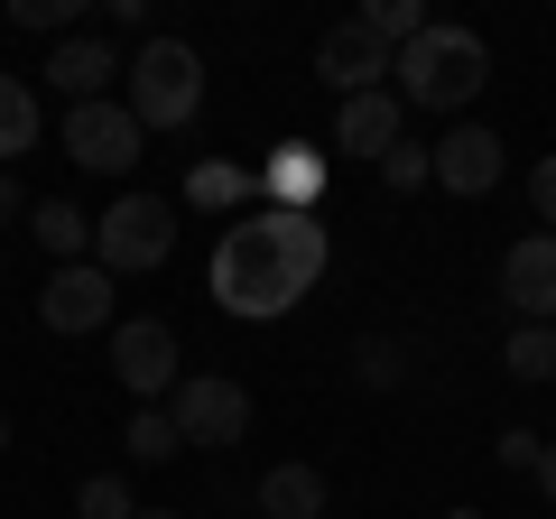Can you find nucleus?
Wrapping results in <instances>:
<instances>
[{
    "instance_id": "f257e3e1",
    "label": "nucleus",
    "mask_w": 556,
    "mask_h": 519,
    "mask_svg": "<svg viewBox=\"0 0 556 519\" xmlns=\"http://www.w3.org/2000/svg\"><path fill=\"white\" fill-rule=\"evenodd\" d=\"M325 260H334L325 214H278V204H260V214H232V223H223L204 288H214L223 316H241V325H278L288 306L316 298Z\"/></svg>"
},
{
    "instance_id": "f03ea898",
    "label": "nucleus",
    "mask_w": 556,
    "mask_h": 519,
    "mask_svg": "<svg viewBox=\"0 0 556 519\" xmlns=\"http://www.w3.org/2000/svg\"><path fill=\"white\" fill-rule=\"evenodd\" d=\"M482 84H492V47L473 28H445V20H427V38H408L390 65V93L408 112H464Z\"/></svg>"
},
{
    "instance_id": "7ed1b4c3",
    "label": "nucleus",
    "mask_w": 556,
    "mask_h": 519,
    "mask_svg": "<svg viewBox=\"0 0 556 519\" xmlns=\"http://www.w3.org/2000/svg\"><path fill=\"white\" fill-rule=\"evenodd\" d=\"M130 112L139 130H186L204 112V56L186 38H149L130 56Z\"/></svg>"
},
{
    "instance_id": "20e7f679",
    "label": "nucleus",
    "mask_w": 556,
    "mask_h": 519,
    "mask_svg": "<svg viewBox=\"0 0 556 519\" xmlns=\"http://www.w3.org/2000/svg\"><path fill=\"white\" fill-rule=\"evenodd\" d=\"M167 251H177V204L167 195H121L93 214V269H112V279L159 269Z\"/></svg>"
},
{
    "instance_id": "39448f33",
    "label": "nucleus",
    "mask_w": 556,
    "mask_h": 519,
    "mask_svg": "<svg viewBox=\"0 0 556 519\" xmlns=\"http://www.w3.org/2000/svg\"><path fill=\"white\" fill-rule=\"evenodd\" d=\"M167 418H177L186 445H204V455H232L241 436H251V390L223 371H186L177 390H167Z\"/></svg>"
},
{
    "instance_id": "423d86ee",
    "label": "nucleus",
    "mask_w": 556,
    "mask_h": 519,
    "mask_svg": "<svg viewBox=\"0 0 556 519\" xmlns=\"http://www.w3.org/2000/svg\"><path fill=\"white\" fill-rule=\"evenodd\" d=\"M56 140H65V159L93 167V177H130V167H139V140H149V130H139L130 102L102 93V102H75V112H65Z\"/></svg>"
},
{
    "instance_id": "0eeeda50",
    "label": "nucleus",
    "mask_w": 556,
    "mask_h": 519,
    "mask_svg": "<svg viewBox=\"0 0 556 519\" xmlns=\"http://www.w3.org/2000/svg\"><path fill=\"white\" fill-rule=\"evenodd\" d=\"M112 380L130 390V400H167V390L186 380V362H177V325H159V316L112 325Z\"/></svg>"
},
{
    "instance_id": "6e6552de",
    "label": "nucleus",
    "mask_w": 556,
    "mask_h": 519,
    "mask_svg": "<svg viewBox=\"0 0 556 519\" xmlns=\"http://www.w3.org/2000/svg\"><path fill=\"white\" fill-rule=\"evenodd\" d=\"M112 298H121L112 269H93V260H65V269H47L38 325H47V334H112Z\"/></svg>"
},
{
    "instance_id": "1a4fd4ad",
    "label": "nucleus",
    "mask_w": 556,
    "mask_h": 519,
    "mask_svg": "<svg viewBox=\"0 0 556 519\" xmlns=\"http://www.w3.org/2000/svg\"><path fill=\"white\" fill-rule=\"evenodd\" d=\"M390 65H399V47H380L362 20H343V28L316 38V75L334 84L343 102H353V93H390Z\"/></svg>"
},
{
    "instance_id": "9d476101",
    "label": "nucleus",
    "mask_w": 556,
    "mask_h": 519,
    "mask_svg": "<svg viewBox=\"0 0 556 519\" xmlns=\"http://www.w3.org/2000/svg\"><path fill=\"white\" fill-rule=\"evenodd\" d=\"M501 298L519 306V325H556V232H519L501 251Z\"/></svg>"
},
{
    "instance_id": "9b49d317",
    "label": "nucleus",
    "mask_w": 556,
    "mask_h": 519,
    "mask_svg": "<svg viewBox=\"0 0 556 519\" xmlns=\"http://www.w3.org/2000/svg\"><path fill=\"white\" fill-rule=\"evenodd\" d=\"M251 186L278 204V214H325V186H334V167H325V149L288 140V149H269V159H260Z\"/></svg>"
},
{
    "instance_id": "f8f14e48",
    "label": "nucleus",
    "mask_w": 556,
    "mask_h": 519,
    "mask_svg": "<svg viewBox=\"0 0 556 519\" xmlns=\"http://www.w3.org/2000/svg\"><path fill=\"white\" fill-rule=\"evenodd\" d=\"M399 140H408V102L399 93H353L334 112V149H353V159H390Z\"/></svg>"
},
{
    "instance_id": "ddd939ff",
    "label": "nucleus",
    "mask_w": 556,
    "mask_h": 519,
    "mask_svg": "<svg viewBox=\"0 0 556 519\" xmlns=\"http://www.w3.org/2000/svg\"><path fill=\"white\" fill-rule=\"evenodd\" d=\"M437 186L445 195H492L501 186V130H473V121L445 130L437 140Z\"/></svg>"
},
{
    "instance_id": "4468645a",
    "label": "nucleus",
    "mask_w": 556,
    "mask_h": 519,
    "mask_svg": "<svg viewBox=\"0 0 556 519\" xmlns=\"http://www.w3.org/2000/svg\"><path fill=\"white\" fill-rule=\"evenodd\" d=\"M47 75H56L65 112H75V102H102V93H112V75H121V47H112V38H56Z\"/></svg>"
},
{
    "instance_id": "2eb2a0df",
    "label": "nucleus",
    "mask_w": 556,
    "mask_h": 519,
    "mask_svg": "<svg viewBox=\"0 0 556 519\" xmlns=\"http://www.w3.org/2000/svg\"><path fill=\"white\" fill-rule=\"evenodd\" d=\"M251 501H260V519H325V473L316 464H269Z\"/></svg>"
},
{
    "instance_id": "dca6fc26",
    "label": "nucleus",
    "mask_w": 556,
    "mask_h": 519,
    "mask_svg": "<svg viewBox=\"0 0 556 519\" xmlns=\"http://www.w3.org/2000/svg\"><path fill=\"white\" fill-rule=\"evenodd\" d=\"M28 232H38V251L56 260V269H65V260H84V251H93V214H75L65 195H38V204H28Z\"/></svg>"
},
{
    "instance_id": "f3484780",
    "label": "nucleus",
    "mask_w": 556,
    "mask_h": 519,
    "mask_svg": "<svg viewBox=\"0 0 556 519\" xmlns=\"http://www.w3.org/2000/svg\"><path fill=\"white\" fill-rule=\"evenodd\" d=\"M38 84L28 75H0V167H20L28 149H38Z\"/></svg>"
},
{
    "instance_id": "a211bd4d",
    "label": "nucleus",
    "mask_w": 556,
    "mask_h": 519,
    "mask_svg": "<svg viewBox=\"0 0 556 519\" xmlns=\"http://www.w3.org/2000/svg\"><path fill=\"white\" fill-rule=\"evenodd\" d=\"M241 195H251V167H232V159L186 167V204H204V214H241Z\"/></svg>"
},
{
    "instance_id": "6ab92c4d",
    "label": "nucleus",
    "mask_w": 556,
    "mask_h": 519,
    "mask_svg": "<svg viewBox=\"0 0 556 519\" xmlns=\"http://www.w3.org/2000/svg\"><path fill=\"white\" fill-rule=\"evenodd\" d=\"M121 445H130V464H177V455H186V436H177V418H167V408H130Z\"/></svg>"
},
{
    "instance_id": "aec40b11",
    "label": "nucleus",
    "mask_w": 556,
    "mask_h": 519,
    "mask_svg": "<svg viewBox=\"0 0 556 519\" xmlns=\"http://www.w3.org/2000/svg\"><path fill=\"white\" fill-rule=\"evenodd\" d=\"M501 371L529 380V390H538V380H556V325H519V334L501 343Z\"/></svg>"
},
{
    "instance_id": "412c9836",
    "label": "nucleus",
    "mask_w": 556,
    "mask_h": 519,
    "mask_svg": "<svg viewBox=\"0 0 556 519\" xmlns=\"http://www.w3.org/2000/svg\"><path fill=\"white\" fill-rule=\"evenodd\" d=\"M75 519H139V501H130V473H84V492H75Z\"/></svg>"
},
{
    "instance_id": "4be33fe9",
    "label": "nucleus",
    "mask_w": 556,
    "mask_h": 519,
    "mask_svg": "<svg viewBox=\"0 0 556 519\" xmlns=\"http://www.w3.org/2000/svg\"><path fill=\"white\" fill-rule=\"evenodd\" d=\"M353 380H362V390H399V380H408V343L371 334V343L353 353Z\"/></svg>"
},
{
    "instance_id": "5701e85b",
    "label": "nucleus",
    "mask_w": 556,
    "mask_h": 519,
    "mask_svg": "<svg viewBox=\"0 0 556 519\" xmlns=\"http://www.w3.org/2000/svg\"><path fill=\"white\" fill-rule=\"evenodd\" d=\"M362 28H371L380 47H408V38H427V10H417V0H371Z\"/></svg>"
},
{
    "instance_id": "b1692460",
    "label": "nucleus",
    "mask_w": 556,
    "mask_h": 519,
    "mask_svg": "<svg viewBox=\"0 0 556 519\" xmlns=\"http://www.w3.org/2000/svg\"><path fill=\"white\" fill-rule=\"evenodd\" d=\"M427 177H437V149H417V140H399L390 159H380V186H390V195H417Z\"/></svg>"
},
{
    "instance_id": "393cba45",
    "label": "nucleus",
    "mask_w": 556,
    "mask_h": 519,
    "mask_svg": "<svg viewBox=\"0 0 556 519\" xmlns=\"http://www.w3.org/2000/svg\"><path fill=\"white\" fill-rule=\"evenodd\" d=\"M75 10H84V0H10V20L38 28V38H65V28H75Z\"/></svg>"
},
{
    "instance_id": "a878e982",
    "label": "nucleus",
    "mask_w": 556,
    "mask_h": 519,
    "mask_svg": "<svg viewBox=\"0 0 556 519\" xmlns=\"http://www.w3.org/2000/svg\"><path fill=\"white\" fill-rule=\"evenodd\" d=\"M529 204H538V232H556V159L529 167Z\"/></svg>"
},
{
    "instance_id": "bb28decb",
    "label": "nucleus",
    "mask_w": 556,
    "mask_h": 519,
    "mask_svg": "<svg viewBox=\"0 0 556 519\" xmlns=\"http://www.w3.org/2000/svg\"><path fill=\"white\" fill-rule=\"evenodd\" d=\"M538 455H547V445H538L529 427H501V464H510V473H538Z\"/></svg>"
},
{
    "instance_id": "cd10ccee",
    "label": "nucleus",
    "mask_w": 556,
    "mask_h": 519,
    "mask_svg": "<svg viewBox=\"0 0 556 519\" xmlns=\"http://www.w3.org/2000/svg\"><path fill=\"white\" fill-rule=\"evenodd\" d=\"M28 204H38V195H28V186H20V177H10V167H0V223H20V214H28Z\"/></svg>"
},
{
    "instance_id": "c85d7f7f",
    "label": "nucleus",
    "mask_w": 556,
    "mask_h": 519,
    "mask_svg": "<svg viewBox=\"0 0 556 519\" xmlns=\"http://www.w3.org/2000/svg\"><path fill=\"white\" fill-rule=\"evenodd\" d=\"M538 492L556 501V445H547V455H538Z\"/></svg>"
},
{
    "instance_id": "c756f323",
    "label": "nucleus",
    "mask_w": 556,
    "mask_h": 519,
    "mask_svg": "<svg viewBox=\"0 0 556 519\" xmlns=\"http://www.w3.org/2000/svg\"><path fill=\"white\" fill-rule=\"evenodd\" d=\"M0 455H10V408H0Z\"/></svg>"
},
{
    "instance_id": "7c9ffc66",
    "label": "nucleus",
    "mask_w": 556,
    "mask_h": 519,
    "mask_svg": "<svg viewBox=\"0 0 556 519\" xmlns=\"http://www.w3.org/2000/svg\"><path fill=\"white\" fill-rule=\"evenodd\" d=\"M139 519H186V510H139Z\"/></svg>"
},
{
    "instance_id": "2f4dec72",
    "label": "nucleus",
    "mask_w": 556,
    "mask_h": 519,
    "mask_svg": "<svg viewBox=\"0 0 556 519\" xmlns=\"http://www.w3.org/2000/svg\"><path fill=\"white\" fill-rule=\"evenodd\" d=\"M445 519H482V510H445Z\"/></svg>"
}]
</instances>
